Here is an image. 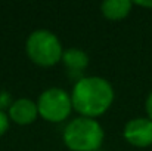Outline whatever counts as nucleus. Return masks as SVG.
<instances>
[{
	"label": "nucleus",
	"mask_w": 152,
	"mask_h": 151,
	"mask_svg": "<svg viewBox=\"0 0 152 151\" xmlns=\"http://www.w3.org/2000/svg\"><path fill=\"white\" fill-rule=\"evenodd\" d=\"M72 108L83 117L98 119L105 114L114 102V88L101 76H84L72 86Z\"/></svg>",
	"instance_id": "obj_1"
},
{
	"label": "nucleus",
	"mask_w": 152,
	"mask_h": 151,
	"mask_svg": "<svg viewBox=\"0 0 152 151\" xmlns=\"http://www.w3.org/2000/svg\"><path fill=\"white\" fill-rule=\"evenodd\" d=\"M105 132L96 119L74 117L62 132V141L71 151H98L103 144Z\"/></svg>",
	"instance_id": "obj_2"
},
{
	"label": "nucleus",
	"mask_w": 152,
	"mask_h": 151,
	"mask_svg": "<svg viewBox=\"0 0 152 151\" xmlns=\"http://www.w3.org/2000/svg\"><path fill=\"white\" fill-rule=\"evenodd\" d=\"M64 48L59 37L49 30H34L25 42L28 58L39 67H53L62 61Z\"/></svg>",
	"instance_id": "obj_3"
},
{
	"label": "nucleus",
	"mask_w": 152,
	"mask_h": 151,
	"mask_svg": "<svg viewBox=\"0 0 152 151\" xmlns=\"http://www.w3.org/2000/svg\"><path fill=\"white\" fill-rule=\"evenodd\" d=\"M39 117L49 123L65 122L72 113L71 94L61 88H49L43 91L37 99Z\"/></svg>",
	"instance_id": "obj_4"
},
{
	"label": "nucleus",
	"mask_w": 152,
	"mask_h": 151,
	"mask_svg": "<svg viewBox=\"0 0 152 151\" xmlns=\"http://www.w3.org/2000/svg\"><path fill=\"white\" fill-rule=\"evenodd\" d=\"M124 139L137 148L152 145V120L148 117H134L129 120L123 130Z\"/></svg>",
	"instance_id": "obj_5"
},
{
	"label": "nucleus",
	"mask_w": 152,
	"mask_h": 151,
	"mask_svg": "<svg viewBox=\"0 0 152 151\" xmlns=\"http://www.w3.org/2000/svg\"><path fill=\"white\" fill-rule=\"evenodd\" d=\"M9 120L19 124V126H27L31 124L37 120L39 117V108L37 102H34L30 98H18L12 102V105L7 110Z\"/></svg>",
	"instance_id": "obj_6"
},
{
	"label": "nucleus",
	"mask_w": 152,
	"mask_h": 151,
	"mask_svg": "<svg viewBox=\"0 0 152 151\" xmlns=\"http://www.w3.org/2000/svg\"><path fill=\"white\" fill-rule=\"evenodd\" d=\"M61 62L65 65L68 74L71 77H74L77 82L81 77H84L83 71L89 67V55L78 48H69V49L64 50Z\"/></svg>",
	"instance_id": "obj_7"
},
{
	"label": "nucleus",
	"mask_w": 152,
	"mask_h": 151,
	"mask_svg": "<svg viewBox=\"0 0 152 151\" xmlns=\"http://www.w3.org/2000/svg\"><path fill=\"white\" fill-rule=\"evenodd\" d=\"M132 7L130 0H105L101 4V12L109 21H121L130 15Z\"/></svg>",
	"instance_id": "obj_8"
},
{
	"label": "nucleus",
	"mask_w": 152,
	"mask_h": 151,
	"mask_svg": "<svg viewBox=\"0 0 152 151\" xmlns=\"http://www.w3.org/2000/svg\"><path fill=\"white\" fill-rule=\"evenodd\" d=\"M12 96H10V94L7 92V91H0V111H6L7 113V110H9V107L12 105Z\"/></svg>",
	"instance_id": "obj_9"
},
{
	"label": "nucleus",
	"mask_w": 152,
	"mask_h": 151,
	"mask_svg": "<svg viewBox=\"0 0 152 151\" xmlns=\"http://www.w3.org/2000/svg\"><path fill=\"white\" fill-rule=\"evenodd\" d=\"M10 126V120L6 111H0V136H3Z\"/></svg>",
	"instance_id": "obj_10"
},
{
	"label": "nucleus",
	"mask_w": 152,
	"mask_h": 151,
	"mask_svg": "<svg viewBox=\"0 0 152 151\" xmlns=\"http://www.w3.org/2000/svg\"><path fill=\"white\" fill-rule=\"evenodd\" d=\"M145 110H146V117L152 120V91L149 92L148 98L145 101Z\"/></svg>",
	"instance_id": "obj_11"
},
{
	"label": "nucleus",
	"mask_w": 152,
	"mask_h": 151,
	"mask_svg": "<svg viewBox=\"0 0 152 151\" xmlns=\"http://www.w3.org/2000/svg\"><path fill=\"white\" fill-rule=\"evenodd\" d=\"M133 4H137L140 7H146V9H152V0H137Z\"/></svg>",
	"instance_id": "obj_12"
}]
</instances>
